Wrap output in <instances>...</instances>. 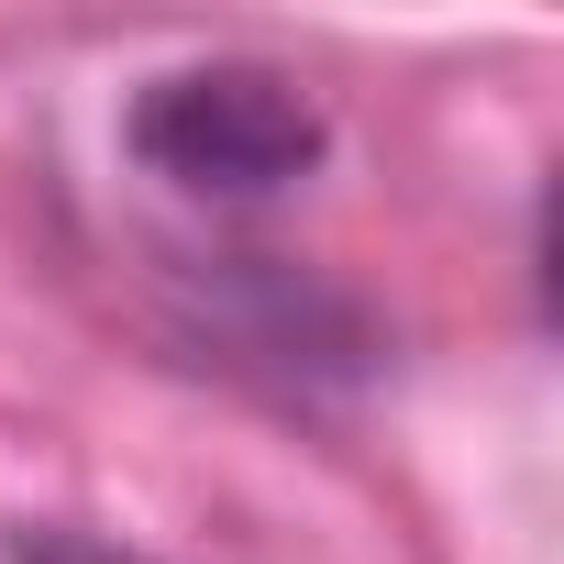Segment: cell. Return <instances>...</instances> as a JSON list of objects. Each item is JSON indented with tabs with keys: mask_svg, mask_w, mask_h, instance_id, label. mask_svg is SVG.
<instances>
[{
	"mask_svg": "<svg viewBox=\"0 0 564 564\" xmlns=\"http://www.w3.org/2000/svg\"><path fill=\"white\" fill-rule=\"evenodd\" d=\"M133 155L210 199H265L322 155V111L276 67H177L133 111Z\"/></svg>",
	"mask_w": 564,
	"mask_h": 564,
	"instance_id": "1",
	"label": "cell"
},
{
	"mask_svg": "<svg viewBox=\"0 0 564 564\" xmlns=\"http://www.w3.org/2000/svg\"><path fill=\"white\" fill-rule=\"evenodd\" d=\"M0 564H122V553H100L78 531H12V520H0Z\"/></svg>",
	"mask_w": 564,
	"mask_h": 564,
	"instance_id": "2",
	"label": "cell"
}]
</instances>
